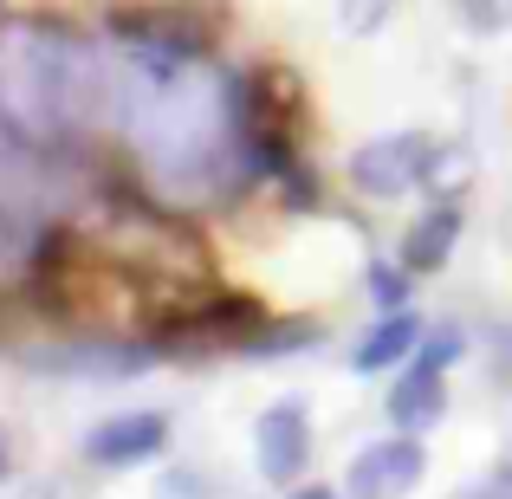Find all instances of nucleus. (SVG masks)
<instances>
[{
	"label": "nucleus",
	"mask_w": 512,
	"mask_h": 499,
	"mask_svg": "<svg viewBox=\"0 0 512 499\" xmlns=\"http://www.w3.org/2000/svg\"><path fill=\"white\" fill-rule=\"evenodd\" d=\"M292 499H331L325 487H305V493H292Z\"/></svg>",
	"instance_id": "4468645a"
},
{
	"label": "nucleus",
	"mask_w": 512,
	"mask_h": 499,
	"mask_svg": "<svg viewBox=\"0 0 512 499\" xmlns=\"http://www.w3.org/2000/svg\"><path fill=\"white\" fill-rule=\"evenodd\" d=\"M409 286H415L409 266H370V292L383 305H402V299H409Z\"/></svg>",
	"instance_id": "f8f14e48"
},
{
	"label": "nucleus",
	"mask_w": 512,
	"mask_h": 499,
	"mask_svg": "<svg viewBox=\"0 0 512 499\" xmlns=\"http://www.w3.org/2000/svg\"><path fill=\"white\" fill-rule=\"evenodd\" d=\"M253 461H260V480L273 487H292L312 461V415L305 402H273V409L253 422Z\"/></svg>",
	"instance_id": "7ed1b4c3"
},
{
	"label": "nucleus",
	"mask_w": 512,
	"mask_h": 499,
	"mask_svg": "<svg viewBox=\"0 0 512 499\" xmlns=\"http://www.w3.org/2000/svg\"><path fill=\"white\" fill-rule=\"evenodd\" d=\"M428 474V448L415 435L402 441H370L363 454H350L344 480H350V499H402L415 493V480Z\"/></svg>",
	"instance_id": "20e7f679"
},
{
	"label": "nucleus",
	"mask_w": 512,
	"mask_h": 499,
	"mask_svg": "<svg viewBox=\"0 0 512 499\" xmlns=\"http://www.w3.org/2000/svg\"><path fill=\"white\" fill-rule=\"evenodd\" d=\"M441 415H448V376H441L435 357H415L409 376H396V389H389V422L396 428H435Z\"/></svg>",
	"instance_id": "423d86ee"
},
{
	"label": "nucleus",
	"mask_w": 512,
	"mask_h": 499,
	"mask_svg": "<svg viewBox=\"0 0 512 499\" xmlns=\"http://www.w3.org/2000/svg\"><path fill=\"white\" fill-rule=\"evenodd\" d=\"M422 337H428V325H422V318H409V312H389L383 325H376V331L357 344V357H350V363H357V370H389V363H402L415 344H422Z\"/></svg>",
	"instance_id": "6e6552de"
},
{
	"label": "nucleus",
	"mask_w": 512,
	"mask_h": 499,
	"mask_svg": "<svg viewBox=\"0 0 512 499\" xmlns=\"http://www.w3.org/2000/svg\"><path fill=\"white\" fill-rule=\"evenodd\" d=\"M428 150H435V137H422V130L370 137L357 156H350V182H357V195H370V201H396V195H409V188H422Z\"/></svg>",
	"instance_id": "f03ea898"
},
{
	"label": "nucleus",
	"mask_w": 512,
	"mask_h": 499,
	"mask_svg": "<svg viewBox=\"0 0 512 499\" xmlns=\"http://www.w3.org/2000/svg\"><path fill=\"white\" fill-rule=\"evenodd\" d=\"M454 20L467 33H500V26H512V0H454Z\"/></svg>",
	"instance_id": "9b49d317"
},
{
	"label": "nucleus",
	"mask_w": 512,
	"mask_h": 499,
	"mask_svg": "<svg viewBox=\"0 0 512 499\" xmlns=\"http://www.w3.org/2000/svg\"><path fill=\"white\" fill-rule=\"evenodd\" d=\"M454 240H461V208H454V201H435V214H422V221L409 227V240H402V266H409L415 279L441 273L448 253H454Z\"/></svg>",
	"instance_id": "0eeeda50"
},
{
	"label": "nucleus",
	"mask_w": 512,
	"mask_h": 499,
	"mask_svg": "<svg viewBox=\"0 0 512 499\" xmlns=\"http://www.w3.org/2000/svg\"><path fill=\"white\" fill-rule=\"evenodd\" d=\"M91 78H98L91 52L72 33H52L33 20L0 33V117L20 137H65L91 111Z\"/></svg>",
	"instance_id": "f257e3e1"
},
{
	"label": "nucleus",
	"mask_w": 512,
	"mask_h": 499,
	"mask_svg": "<svg viewBox=\"0 0 512 499\" xmlns=\"http://www.w3.org/2000/svg\"><path fill=\"white\" fill-rule=\"evenodd\" d=\"M467 182H474V150H467V143H435L428 163H422V188L435 201H461Z\"/></svg>",
	"instance_id": "1a4fd4ad"
},
{
	"label": "nucleus",
	"mask_w": 512,
	"mask_h": 499,
	"mask_svg": "<svg viewBox=\"0 0 512 499\" xmlns=\"http://www.w3.org/2000/svg\"><path fill=\"white\" fill-rule=\"evenodd\" d=\"M169 448V415L156 409H137V415H111L85 435V461L98 467H137V461H156Z\"/></svg>",
	"instance_id": "39448f33"
},
{
	"label": "nucleus",
	"mask_w": 512,
	"mask_h": 499,
	"mask_svg": "<svg viewBox=\"0 0 512 499\" xmlns=\"http://www.w3.org/2000/svg\"><path fill=\"white\" fill-rule=\"evenodd\" d=\"M402 0H338V26L344 33H376L383 20H396Z\"/></svg>",
	"instance_id": "9d476101"
},
{
	"label": "nucleus",
	"mask_w": 512,
	"mask_h": 499,
	"mask_svg": "<svg viewBox=\"0 0 512 499\" xmlns=\"http://www.w3.org/2000/svg\"><path fill=\"white\" fill-rule=\"evenodd\" d=\"M454 499H512V467H500L493 480H480V487H467V493H454Z\"/></svg>",
	"instance_id": "ddd939ff"
}]
</instances>
